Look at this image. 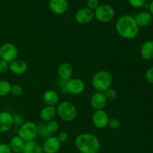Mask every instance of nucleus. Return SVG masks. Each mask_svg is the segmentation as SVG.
<instances>
[{
  "instance_id": "4",
  "label": "nucleus",
  "mask_w": 153,
  "mask_h": 153,
  "mask_svg": "<svg viewBox=\"0 0 153 153\" xmlns=\"http://www.w3.org/2000/svg\"><path fill=\"white\" fill-rule=\"evenodd\" d=\"M57 114L65 122H72L77 116V109L75 105L70 101H63L56 107Z\"/></svg>"
},
{
  "instance_id": "35",
  "label": "nucleus",
  "mask_w": 153,
  "mask_h": 153,
  "mask_svg": "<svg viewBox=\"0 0 153 153\" xmlns=\"http://www.w3.org/2000/svg\"><path fill=\"white\" fill-rule=\"evenodd\" d=\"M0 153H12L10 145L7 143H0Z\"/></svg>"
},
{
  "instance_id": "32",
  "label": "nucleus",
  "mask_w": 153,
  "mask_h": 153,
  "mask_svg": "<svg viewBox=\"0 0 153 153\" xmlns=\"http://www.w3.org/2000/svg\"><path fill=\"white\" fill-rule=\"evenodd\" d=\"M9 70V63L6 62V61H3V60H0V73L3 74V73H7Z\"/></svg>"
},
{
  "instance_id": "5",
  "label": "nucleus",
  "mask_w": 153,
  "mask_h": 153,
  "mask_svg": "<svg viewBox=\"0 0 153 153\" xmlns=\"http://www.w3.org/2000/svg\"><path fill=\"white\" fill-rule=\"evenodd\" d=\"M18 136L25 142L34 140L37 136V126L31 121L25 122L19 127Z\"/></svg>"
},
{
  "instance_id": "11",
  "label": "nucleus",
  "mask_w": 153,
  "mask_h": 153,
  "mask_svg": "<svg viewBox=\"0 0 153 153\" xmlns=\"http://www.w3.org/2000/svg\"><path fill=\"white\" fill-rule=\"evenodd\" d=\"M94 17V13L88 7H82L78 10L75 14V19L79 24L85 25L91 22Z\"/></svg>"
},
{
  "instance_id": "23",
  "label": "nucleus",
  "mask_w": 153,
  "mask_h": 153,
  "mask_svg": "<svg viewBox=\"0 0 153 153\" xmlns=\"http://www.w3.org/2000/svg\"><path fill=\"white\" fill-rule=\"evenodd\" d=\"M11 86L10 82L6 80L0 81V97H4L10 94Z\"/></svg>"
},
{
  "instance_id": "7",
  "label": "nucleus",
  "mask_w": 153,
  "mask_h": 153,
  "mask_svg": "<svg viewBox=\"0 0 153 153\" xmlns=\"http://www.w3.org/2000/svg\"><path fill=\"white\" fill-rule=\"evenodd\" d=\"M19 50L13 43H5L0 46V58L7 63L17 59Z\"/></svg>"
},
{
  "instance_id": "27",
  "label": "nucleus",
  "mask_w": 153,
  "mask_h": 153,
  "mask_svg": "<svg viewBox=\"0 0 153 153\" xmlns=\"http://www.w3.org/2000/svg\"><path fill=\"white\" fill-rule=\"evenodd\" d=\"M23 93L22 87L19 85H13L11 86L10 94L14 97H20Z\"/></svg>"
},
{
  "instance_id": "21",
  "label": "nucleus",
  "mask_w": 153,
  "mask_h": 153,
  "mask_svg": "<svg viewBox=\"0 0 153 153\" xmlns=\"http://www.w3.org/2000/svg\"><path fill=\"white\" fill-rule=\"evenodd\" d=\"M22 153H43L42 145L36 140L25 142Z\"/></svg>"
},
{
  "instance_id": "1",
  "label": "nucleus",
  "mask_w": 153,
  "mask_h": 153,
  "mask_svg": "<svg viewBox=\"0 0 153 153\" xmlns=\"http://www.w3.org/2000/svg\"><path fill=\"white\" fill-rule=\"evenodd\" d=\"M115 29L118 35L127 40L135 38L139 32V27L134 17L125 14L120 16L115 23Z\"/></svg>"
},
{
  "instance_id": "20",
  "label": "nucleus",
  "mask_w": 153,
  "mask_h": 153,
  "mask_svg": "<svg viewBox=\"0 0 153 153\" xmlns=\"http://www.w3.org/2000/svg\"><path fill=\"white\" fill-rule=\"evenodd\" d=\"M57 111L56 107H55V106L46 105L44 108H42L40 113V118L46 123L55 119Z\"/></svg>"
},
{
  "instance_id": "3",
  "label": "nucleus",
  "mask_w": 153,
  "mask_h": 153,
  "mask_svg": "<svg viewBox=\"0 0 153 153\" xmlns=\"http://www.w3.org/2000/svg\"><path fill=\"white\" fill-rule=\"evenodd\" d=\"M113 76L111 73L106 70H100L93 76L91 85L97 92L104 93L106 90L111 88Z\"/></svg>"
},
{
  "instance_id": "13",
  "label": "nucleus",
  "mask_w": 153,
  "mask_h": 153,
  "mask_svg": "<svg viewBox=\"0 0 153 153\" xmlns=\"http://www.w3.org/2000/svg\"><path fill=\"white\" fill-rule=\"evenodd\" d=\"M13 126V114L8 111L0 112V133L7 132Z\"/></svg>"
},
{
  "instance_id": "6",
  "label": "nucleus",
  "mask_w": 153,
  "mask_h": 153,
  "mask_svg": "<svg viewBox=\"0 0 153 153\" xmlns=\"http://www.w3.org/2000/svg\"><path fill=\"white\" fill-rule=\"evenodd\" d=\"M94 17L100 22L105 23L110 22L115 16V10L110 4H100L94 11Z\"/></svg>"
},
{
  "instance_id": "18",
  "label": "nucleus",
  "mask_w": 153,
  "mask_h": 153,
  "mask_svg": "<svg viewBox=\"0 0 153 153\" xmlns=\"http://www.w3.org/2000/svg\"><path fill=\"white\" fill-rule=\"evenodd\" d=\"M59 95L53 90H48L43 94V100L46 105L55 106L59 102Z\"/></svg>"
},
{
  "instance_id": "12",
  "label": "nucleus",
  "mask_w": 153,
  "mask_h": 153,
  "mask_svg": "<svg viewBox=\"0 0 153 153\" xmlns=\"http://www.w3.org/2000/svg\"><path fill=\"white\" fill-rule=\"evenodd\" d=\"M107 103V99L102 92H96L91 98V106L95 111L104 110Z\"/></svg>"
},
{
  "instance_id": "16",
  "label": "nucleus",
  "mask_w": 153,
  "mask_h": 153,
  "mask_svg": "<svg viewBox=\"0 0 153 153\" xmlns=\"http://www.w3.org/2000/svg\"><path fill=\"white\" fill-rule=\"evenodd\" d=\"M73 73V69L71 64L68 62L61 64L58 69V74L61 81L67 82L71 79Z\"/></svg>"
},
{
  "instance_id": "8",
  "label": "nucleus",
  "mask_w": 153,
  "mask_h": 153,
  "mask_svg": "<svg viewBox=\"0 0 153 153\" xmlns=\"http://www.w3.org/2000/svg\"><path fill=\"white\" fill-rule=\"evenodd\" d=\"M64 86L67 94H70L72 95H80L85 91L86 87L85 82L79 78H71L65 82Z\"/></svg>"
},
{
  "instance_id": "2",
  "label": "nucleus",
  "mask_w": 153,
  "mask_h": 153,
  "mask_svg": "<svg viewBox=\"0 0 153 153\" xmlns=\"http://www.w3.org/2000/svg\"><path fill=\"white\" fill-rule=\"evenodd\" d=\"M75 145L81 153H98L101 144L98 137L91 133H82L75 139Z\"/></svg>"
},
{
  "instance_id": "26",
  "label": "nucleus",
  "mask_w": 153,
  "mask_h": 153,
  "mask_svg": "<svg viewBox=\"0 0 153 153\" xmlns=\"http://www.w3.org/2000/svg\"><path fill=\"white\" fill-rule=\"evenodd\" d=\"M104 94L108 101H114V100H116L117 97V92L113 88H110L106 90L104 92Z\"/></svg>"
},
{
  "instance_id": "36",
  "label": "nucleus",
  "mask_w": 153,
  "mask_h": 153,
  "mask_svg": "<svg viewBox=\"0 0 153 153\" xmlns=\"http://www.w3.org/2000/svg\"><path fill=\"white\" fill-rule=\"evenodd\" d=\"M149 12L152 14V16H153V0L151 1L150 3L149 4Z\"/></svg>"
},
{
  "instance_id": "10",
  "label": "nucleus",
  "mask_w": 153,
  "mask_h": 153,
  "mask_svg": "<svg viewBox=\"0 0 153 153\" xmlns=\"http://www.w3.org/2000/svg\"><path fill=\"white\" fill-rule=\"evenodd\" d=\"M61 143L58 137L55 136H50L44 140L42 148L44 153H57L61 148Z\"/></svg>"
},
{
  "instance_id": "19",
  "label": "nucleus",
  "mask_w": 153,
  "mask_h": 153,
  "mask_svg": "<svg viewBox=\"0 0 153 153\" xmlns=\"http://www.w3.org/2000/svg\"><path fill=\"white\" fill-rule=\"evenodd\" d=\"M140 55L146 61L153 59V40H146L140 47Z\"/></svg>"
},
{
  "instance_id": "31",
  "label": "nucleus",
  "mask_w": 153,
  "mask_h": 153,
  "mask_svg": "<svg viewBox=\"0 0 153 153\" xmlns=\"http://www.w3.org/2000/svg\"><path fill=\"white\" fill-rule=\"evenodd\" d=\"M99 6H100L99 0H87V7L92 10L93 11H94Z\"/></svg>"
},
{
  "instance_id": "30",
  "label": "nucleus",
  "mask_w": 153,
  "mask_h": 153,
  "mask_svg": "<svg viewBox=\"0 0 153 153\" xmlns=\"http://www.w3.org/2000/svg\"><path fill=\"white\" fill-rule=\"evenodd\" d=\"M128 3L131 7L140 8L146 4V0H128Z\"/></svg>"
},
{
  "instance_id": "15",
  "label": "nucleus",
  "mask_w": 153,
  "mask_h": 153,
  "mask_svg": "<svg viewBox=\"0 0 153 153\" xmlns=\"http://www.w3.org/2000/svg\"><path fill=\"white\" fill-rule=\"evenodd\" d=\"M28 65L26 62L22 59H16L9 63V71L15 75H22L26 73Z\"/></svg>"
},
{
  "instance_id": "38",
  "label": "nucleus",
  "mask_w": 153,
  "mask_h": 153,
  "mask_svg": "<svg viewBox=\"0 0 153 153\" xmlns=\"http://www.w3.org/2000/svg\"><path fill=\"white\" fill-rule=\"evenodd\" d=\"M0 140H1V135H0Z\"/></svg>"
},
{
  "instance_id": "17",
  "label": "nucleus",
  "mask_w": 153,
  "mask_h": 153,
  "mask_svg": "<svg viewBox=\"0 0 153 153\" xmlns=\"http://www.w3.org/2000/svg\"><path fill=\"white\" fill-rule=\"evenodd\" d=\"M135 22L138 27H146L150 25L152 21V16L149 11L143 10L140 12L134 17Z\"/></svg>"
},
{
  "instance_id": "29",
  "label": "nucleus",
  "mask_w": 153,
  "mask_h": 153,
  "mask_svg": "<svg viewBox=\"0 0 153 153\" xmlns=\"http://www.w3.org/2000/svg\"><path fill=\"white\" fill-rule=\"evenodd\" d=\"M13 125L17 126L20 127L22 124L24 123V118L22 115L19 114H13Z\"/></svg>"
},
{
  "instance_id": "9",
  "label": "nucleus",
  "mask_w": 153,
  "mask_h": 153,
  "mask_svg": "<svg viewBox=\"0 0 153 153\" xmlns=\"http://www.w3.org/2000/svg\"><path fill=\"white\" fill-rule=\"evenodd\" d=\"M109 117L107 112L104 110H97L94 112L92 115V123L94 126L97 128H105L108 126Z\"/></svg>"
},
{
  "instance_id": "22",
  "label": "nucleus",
  "mask_w": 153,
  "mask_h": 153,
  "mask_svg": "<svg viewBox=\"0 0 153 153\" xmlns=\"http://www.w3.org/2000/svg\"><path fill=\"white\" fill-rule=\"evenodd\" d=\"M25 143V142L17 135L13 136V137L10 139L9 145H10L12 152L15 153H21L23 151Z\"/></svg>"
},
{
  "instance_id": "28",
  "label": "nucleus",
  "mask_w": 153,
  "mask_h": 153,
  "mask_svg": "<svg viewBox=\"0 0 153 153\" xmlns=\"http://www.w3.org/2000/svg\"><path fill=\"white\" fill-rule=\"evenodd\" d=\"M108 126L110 128H111V129H117L120 126V121L118 119H117V118L109 119Z\"/></svg>"
},
{
  "instance_id": "37",
  "label": "nucleus",
  "mask_w": 153,
  "mask_h": 153,
  "mask_svg": "<svg viewBox=\"0 0 153 153\" xmlns=\"http://www.w3.org/2000/svg\"><path fill=\"white\" fill-rule=\"evenodd\" d=\"M43 1H49V0H43Z\"/></svg>"
},
{
  "instance_id": "25",
  "label": "nucleus",
  "mask_w": 153,
  "mask_h": 153,
  "mask_svg": "<svg viewBox=\"0 0 153 153\" xmlns=\"http://www.w3.org/2000/svg\"><path fill=\"white\" fill-rule=\"evenodd\" d=\"M46 124L48 130H49V131L52 134H54V133H56L58 131V129H59V123L56 120H55L49 121Z\"/></svg>"
},
{
  "instance_id": "14",
  "label": "nucleus",
  "mask_w": 153,
  "mask_h": 153,
  "mask_svg": "<svg viewBox=\"0 0 153 153\" xmlns=\"http://www.w3.org/2000/svg\"><path fill=\"white\" fill-rule=\"evenodd\" d=\"M49 6L54 13L61 15L68 9V2L67 0H49Z\"/></svg>"
},
{
  "instance_id": "24",
  "label": "nucleus",
  "mask_w": 153,
  "mask_h": 153,
  "mask_svg": "<svg viewBox=\"0 0 153 153\" xmlns=\"http://www.w3.org/2000/svg\"><path fill=\"white\" fill-rule=\"evenodd\" d=\"M37 135L41 137L42 138H47L52 134L48 130L46 123H40L37 126Z\"/></svg>"
},
{
  "instance_id": "33",
  "label": "nucleus",
  "mask_w": 153,
  "mask_h": 153,
  "mask_svg": "<svg viewBox=\"0 0 153 153\" xmlns=\"http://www.w3.org/2000/svg\"><path fill=\"white\" fill-rule=\"evenodd\" d=\"M145 78L149 83L153 85V67L146 70V73H145Z\"/></svg>"
},
{
  "instance_id": "34",
  "label": "nucleus",
  "mask_w": 153,
  "mask_h": 153,
  "mask_svg": "<svg viewBox=\"0 0 153 153\" xmlns=\"http://www.w3.org/2000/svg\"><path fill=\"white\" fill-rule=\"evenodd\" d=\"M57 137H58V139L59 140V141L61 142V143H64V142H66L68 140L69 134L65 131H61V132L58 133Z\"/></svg>"
}]
</instances>
